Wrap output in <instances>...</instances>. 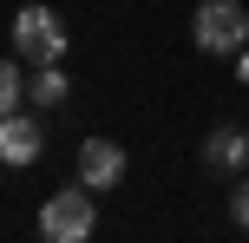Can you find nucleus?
Segmentation results:
<instances>
[{
  "label": "nucleus",
  "instance_id": "5",
  "mask_svg": "<svg viewBox=\"0 0 249 243\" xmlns=\"http://www.w3.org/2000/svg\"><path fill=\"white\" fill-rule=\"evenodd\" d=\"M79 178H86V191H112L124 178V145L118 138H86L79 145Z\"/></svg>",
  "mask_w": 249,
  "mask_h": 243
},
{
  "label": "nucleus",
  "instance_id": "2",
  "mask_svg": "<svg viewBox=\"0 0 249 243\" xmlns=\"http://www.w3.org/2000/svg\"><path fill=\"white\" fill-rule=\"evenodd\" d=\"M190 33H197L203 53H243L249 46V7L243 0H203L197 20H190Z\"/></svg>",
  "mask_w": 249,
  "mask_h": 243
},
{
  "label": "nucleus",
  "instance_id": "1",
  "mask_svg": "<svg viewBox=\"0 0 249 243\" xmlns=\"http://www.w3.org/2000/svg\"><path fill=\"white\" fill-rule=\"evenodd\" d=\"M13 53L26 66H59L66 59V26L53 7H20L13 13Z\"/></svg>",
  "mask_w": 249,
  "mask_h": 243
},
{
  "label": "nucleus",
  "instance_id": "9",
  "mask_svg": "<svg viewBox=\"0 0 249 243\" xmlns=\"http://www.w3.org/2000/svg\"><path fill=\"white\" fill-rule=\"evenodd\" d=\"M230 217H236V224H243V230H249V178L236 184V197H230Z\"/></svg>",
  "mask_w": 249,
  "mask_h": 243
},
{
  "label": "nucleus",
  "instance_id": "3",
  "mask_svg": "<svg viewBox=\"0 0 249 243\" xmlns=\"http://www.w3.org/2000/svg\"><path fill=\"white\" fill-rule=\"evenodd\" d=\"M99 230V204H92V191H59L46 197V210H39V243H86Z\"/></svg>",
  "mask_w": 249,
  "mask_h": 243
},
{
  "label": "nucleus",
  "instance_id": "6",
  "mask_svg": "<svg viewBox=\"0 0 249 243\" xmlns=\"http://www.w3.org/2000/svg\"><path fill=\"white\" fill-rule=\"evenodd\" d=\"M203 165H216V171H249V131H243V125H216L210 138H203Z\"/></svg>",
  "mask_w": 249,
  "mask_h": 243
},
{
  "label": "nucleus",
  "instance_id": "8",
  "mask_svg": "<svg viewBox=\"0 0 249 243\" xmlns=\"http://www.w3.org/2000/svg\"><path fill=\"white\" fill-rule=\"evenodd\" d=\"M26 99H33V79H26L20 66H7V73H0V105H7V112H26Z\"/></svg>",
  "mask_w": 249,
  "mask_h": 243
},
{
  "label": "nucleus",
  "instance_id": "10",
  "mask_svg": "<svg viewBox=\"0 0 249 243\" xmlns=\"http://www.w3.org/2000/svg\"><path fill=\"white\" fill-rule=\"evenodd\" d=\"M236 79H243V86H249V46L236 53Z\"/></svg>",
  "mask_w": 249,
  "mask_h": 243
},
{
  "label": "nucleus",
  "instance_id": "7",
  "mask_svg": "<svg viewBox=\"0 0 249 243\" xmlns=\"http://www.w3.org/2000/svg\"><path fill=\"white\" fill-rule=\"evenodd\" d=\"M66 99H72V79H66L59 66H39V73H33V105L53 112V105H66Z\"/></svg>",
  "mask_w": 249,
  "mask_h": 243
},
{
  "label": "nucleus",
  "instance_id": "4",
  "mask_svg": "<svg viewBox=\"0 0 249 243\" xmlns=\"http://www.w3.org/2000/svg\"><path fill=\"white\" fill-rule=\"evenodd\" d=\"M39 151H46L39 112H7V118H0V158H7V165H33Z\"/></svg>",
  "mask_w": 249,
  "mask_h": 243
}]
</instances>
